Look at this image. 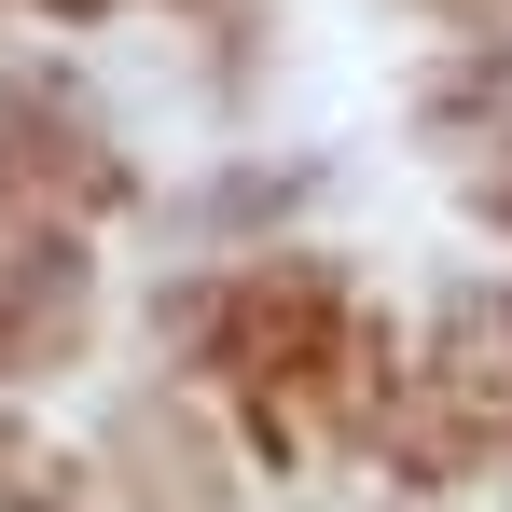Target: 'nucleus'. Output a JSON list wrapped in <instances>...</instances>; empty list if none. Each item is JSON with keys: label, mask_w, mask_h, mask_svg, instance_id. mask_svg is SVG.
Returning <instances> with one entry per match:
<instances>
[]
</instances>
